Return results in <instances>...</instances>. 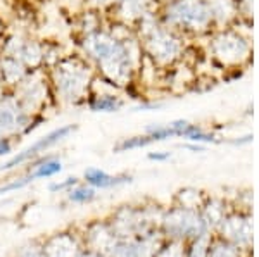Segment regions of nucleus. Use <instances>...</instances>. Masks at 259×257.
<instances>
[{"mask_svg":"<svg viewBox=\"0 0 259 257\" xmlns=\"http://www.w3.org/2000/svg\"><path fill=\"white\" fill-rule=\"evenodd\" d=\"M78 48L100 78L121 90L133 83L144 59L135 28L114 21L78 36Z\"/></svg>","mask_w":259,"mask_h":257,"instance_id":"nucleus-1","label":"nucleus"},{"mask_svg":"<svg viewBox=\"0 0 259 257\" xmlns=\"http://www.w3.org/2000/svg\"><path fill=\"white\" fill-rule=\"evenodd\" d=\"M54 102L61 106L85 104L90 93L94 78L97 76L94 66L78 54H64L47 68Z\"/></svg>","mask_w":259,"mask_h":257,"instance_id":"nucleus-2","label":"nucleus"},{"mask_svg":"<svg viewBox=\"0 0 259 257\" xmlns=\"http://www.w3.org/2000/svg\"><path fill=\"white\" fill-rule=\"evenodd\" d=\"M144 57L154 66H173L185 52L183 36L161 23L159 16L150 14L135 26Z\"/></svg>","mask_w":259,"mask_h":257,"instance_id":"nucleus-3","label":"nucleus"},{"mask_svg":"<svg viewBox=\"0 0 259 257\" xmlns=\"http://www.w3.org/2000/svg\"><path fill=\"white\" fill-rule=\"evenodd\" d=\"M161 23L180 35H206L216 26L209 0H169L157 9Z\"/></svg>","mask_w":259,"mask_h":257,"instance_id":"nucleus-4","label":"nucleus"},{"mask_svg":"<svg viewBox=\"0 0 259 257\" xmlns=\"http://www.w3.org/2000/svg\"><path fill=\"white\" fill-rule=\"evenodd\" d=\"M11 93L33 116L44 114V111H47L50 104H54L52 88H50L49 74L45 68L31 69L11 90Z\"/></svg>","mask_w":259,"mask_h":257,"instance_id":"nucleus-5","label":"nucleus"},{"mask_svg":"<svg viewBox=\"0 0 259 257\" xmlns=\"http://www.w3.org/2000/svg\"><path fill=\"white\" fill-rule=\"evenodd\" d=\"M0 54L11 56L23 62L28 69L45 68V56H47V41H41L30 33L24 31H6L0 43Z\"/></svg>","mask_w":259,"mask_h":257,"instance_id":"nucleus-6","label":"nucleus"},{"mask_svg":"<svg viewBox=\"0 0 259 257\" xmlns=\"http://www.w3.org/2000/svg\"><path fill=\"white\" fill-rule=\"evenodd\" d=\"M44 121V114H30L16 100V97L11 92L0 102V136L16 138V136L28 135L33 130H36Z\"/></svg>","mask_w":259,"mask_h":257,"instance_id":"nucleus-7","label":"nucleus"},{"mask_svg":"<svg viewBox=\"0 0 259 257\" xmlns=\"http://www.w3.org/2000/svg\"><path fill=\"white\" fill-rule=\"evenodd\" d=\"M78 130L76 124H64V126H59L56 130H52L50 133H47L45 136H41L40 140H36L35 143L30 145V147L23 148L21 152H18L14 157H11L6 164L0 168V171H11V169H16L18 166L28 164L30 161L36 159V157L44 156L49 148L56 147L57 143H61L62 140L69 138V135H73L74 131Z\"/></svg>","mask_w":259,"mask_h":257,"instance_id":"nucleus-8","label":"nucleus"},{"mask_svg":"<svg viewBox=\"0 0 259 257\" xmlns=\"http://www.w3.org/2000/svg\"><path fill=\"white\" fill-rule=\"evenodd\" d=\"M211 52L216 61L225 66L239 64L242 57H247L249 45L239 33L235 31H220L211 38Z\"/></svg>","mask_w":259,"mask_h":257,"instance_id":"nucleus-9","label":"nucleus"},{"mask_svg":"<svg viewBox=\"0 0 259 257\" xmlns=\"http://www.w3.org/2000/svg\"><path fill=\"white\" fill-rule=\"evenodd\" d=\"M157 9H159V4L156 0H118L107 14H112L109 21L135 28L142 19L156 14Z\"/></svg>","mask_w":259,"mask_h":257,"instance_id":"nucleus-10","label":"nucleus"},{"mask_svg":"<svg viewBox=\"0 0 259 257\" xmlns=\"http://www.w3.org/2000/svg\"><path fill=\"white\" fill-rule=\"evenodd\" d=\"M121 88L109 86V90H99L95 86H90V93L83 106L89 107L92 113H118L123 109L124 100L118 93Z\"/></svg>","mask_w":259,"mask_h":257,"instance_id":"nucleus-11","label":"nucleus"},{"mask_svg":"<svg viewBox=\"0 0 259 257\" xmlns=\"http://www.w3.org/2000/svg\"><path fill=\"white\" fill-rule=\"evenodd\" d=\"M30 71L31 69H28L26 66H24L23 62H19L18 59L0 54V78H2V81L6 83V86L9 90L14 88Z\"/></svg>","mask_w":259,"mask_h":257,"instance_id":"nucleus-12","label":"nucleus"},{"mask_svg":"<svg viewBox=\"0 0 259 257\" xmlns=\"http://www.w3.org/2000/svg\"><path fill=\"white\" fill-rule=\"evenodd\" d=\"M83 178H85L87 185L94 186V188H112V186H119V185H124L132 181V176L130 175L112 176L99 168H89L83 173Z\"/></svg>","mask_w":259,"mask_h":257,"instance_id":"nucleus-13","label":"nucleus"},{"mask_svg":"<svg viewBox=\"0 0 259 257\" xmlns=\"http://www.w3.org/2000/svg\"><path fill=\"white\" fill-rule=\"evenodd\" d=\"M78 252L76 243L68 233H61L50 238L47 245H44L45 257H74Z\"/></svg>","mask_w":259,"mask_h":257,"instance_id":"nucleus-14","label":"nucleus"},{"mask_svg":"<svg viewBox=\"0 0 259 257\" xmlns=\"http://www.w3.org/2000/svg\"><path fill=\"white\" fill-rule=\"evenodd\" d=\"M180 136H183V138H187L189 142H194V143H214V142H218L216 136L212 133H207V131H204L202 128L197 126V124H192L189 121H187L185 126L182 128Z\"/></svg>","mask_w":259,"mask_h":257,"instance_id":"nucleus-15","label":"nucleus"},{"mask_svg":"<svg viewBox=\"0 0 259 257\" xmlns=\"http://www.w3.org/2000/svg\"><path fill=\"white\" fill-rule=\"evenodd\" d=\"M68 200L73 202V204H89V202L95 200L97 193H95V188L90 185H80L69 188L68 192Z\"/></svg>","mask_w":259,"mask_h":257,"instance_id":"nucleus-16","label":"nucleus"},{"mask_svg":"<svg viewBox=\"0 0 259 257\" xmlns=\"http://www.w3.org/2000/svg\"><path fill=\"white\" fill-rule=\"evenodd\" d=\"M28 183H31V180L28 178V175H24V176H21V178H14V180L9 181V183H6V185L0 186V195H4V193H9V192H14V190L23 188V186H26Z\"/></svg>","mask_w":259,"mask_h":257,"instance_id":"nucleus-17","label":"nucleus"},{"mask_svg":"<svg viewBox=\"0 0 259 257\" xmlns=\"http://www.w3.org/2000/svg\"><path fill=\"white\" fill-rule=\"evenodd\" d=\"M78 183H80V180H78L76 176H69L66 178V180L62 181H57V183H52L49 186V190L52 193H61V192H68L69 188H73V186H76Z\"/></svg>","mask_w":259,"mask_h":257,"instance_id":"nucleus-18","label":"nucleus"},{"mask_svg":"<svg viewBox=\"0 0 259 257\" xmlns=\"http://www.w3.org/2000/svg\"><path fill=\"white\" fill-rule=\"evenodd\" d=\"M116 2H118V0H87V7L102 12V14H107V12L116 6Z\"/></svg>","mask_w":259,"mask_h":257,"instance_id":"nucleus-19","label":"nucleus"},{"mask_svg":"<svg viewBox=\"0 0 259 257\" xmlns=\"http://www.w3.org/2000/svg\"><path fill=\"white\" fill-rule=\"evenodd\" d=\"M12 145H14V138L0 136V157L11 154V152H12Z\"/></svg>","mask_w":259,"mask_h":257,"instance_id":"nucleus-20","label":"nucleus"},{"mask_svg":"<svg viewBox=\"0 0 259 257\" xmlns=\"http://www.w3.org/2000/svg\"><path fill=\"white\" fill-rule=\"evenodd\" d=\"M147 157H149L150 161H157V163H162V161L171 159V154H169V152H150Z\"/></svg>","mask_w":259,"mask_h":257,"instance_id":"nucleus-21","label":"nucleus"},{"mask_svg":"<svg viewBox=\"0 0 259 257\" xmlns=\"http://www.w3.org/2000/svg\"><path fill=\"white\" fill-rule=\"evenodd\" d=\"M19 257H45V255H44V248H38V250L28 248V250H24Z\"/></svg>","mask_w":259,"mask_h":257,"instance_id":"nucleus-22","label":"nucleus"},{"mask_svg":"<svg viewBox=\"0 0 259 257\" xmlns=\"http://www.w3.org/2000/svg\"><path fill=\"white\" fill-rule=\"evenodd\" d=\"M9 92H11V90L7 88L6 83H4V81H2V78H0V102L4 100V97H6V95L9 93Z\"/></svg>","mask_w":259,"mask_h":257,"instance_id":"nucleus-23","label":"nucleus"},{"mask_svg":"<svg viewBox=\"0 0 259 257\" xmlns=\"http://www.w3.org/2000/svg\"><path fill=\"white\" fill-rule=\"evenodd\" d=\"M6 31H7V26H6V23H4V21H2V18H0V43H2L4 35H6Z\"/></svg>","mask_w":259,"mask_h":257,"instance_id":"nucleus-24","label":"nucleus"},{"mask_svg":"<svg viewBox=\"0 0 259 257\" xmlns=\"http://www.w3.org/2000/svg\"><path fill=\"white\" fill-rule=\"evenodd\" d=\"M187 148H190L194 152H204V147H200V145H187Z\"/></svg>","mask_w":259,"mask_h":257,"instance_id":"nucleus-25","label":"nucleus"},{"mask_svg":"<svg viewBox=\"0 0 259 257\" xmlns=\"http://www.w3.org/2000/svg\"><path fill=\"white\" fill-rule=\"evenodd\" d=\"M80 257H100L97 252H94V250H89V252H83V254Z\"/></svg>","mask_w":259,"mask_h":257,"instance_id":"nucleus-26","label":"nucleus"},{"mask_svg":"<svg viewBox=\"0 0 259 257\" xmlns=\"http://www.w3.org/2000/svg\"><path fill=\"white\" fill-rule=\"evenodd\" d=\"M156 2H157V4H159V6H161V4H164V2H169V0H156Z\"/></svg>","mask_w":259,"mask_h":257,"instance_id":"nucleus-27","label":"nucleus"}]
</instances>
